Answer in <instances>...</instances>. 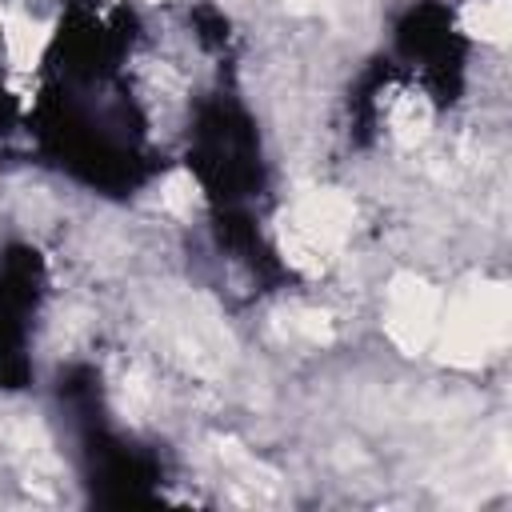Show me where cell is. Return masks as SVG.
<instances>
[{"mask_svg": "<svg viewBox=\"0 0 512 512\" xmlns=\"http://www.w3.org/2000/svg\"><path fill=\"white\" fill-rule=\"evenodd\" d=\"M508 328H512L508 288L484 280V284L464 288L448 308H440V324H436L432 344L440 348L444 360L472 368V364L500 356V348L508 344Z\"/></svg>", "mask_w": 512, "mask_h": 512, "instance_id": "6da1fadb", "label": "cell"}, {"mask_svg": "<svg viewBox=\"0 0 512 512\" xmlns=\"http://www.w3.org/2000/svg\"><path fill=\"white\" fill-rule=\"evenodd\" d=\"M352 220H356V204L344 192H332V188L304 192L284 212V224H280L284 256L304 272L324 268L344 248V240L352 232Z\"/></svg>", "mask_w": 512, "mask_h": 512, "instance_id": "7a4b0ae2", "label": "cell"}, {"mask_svg": "<svg viewBox=\"0 0 512 512\" xmlns=\"http://www.w3.org/2000/svg\"><path fill=\"white\" fill-rule=\"evenodd\" d=\"M192 204H196V180L188 172H172L160 184V208L164 212H176V216H188Z\"/></svg>", "mask_w": 512, "mask_h": 512, "instance_id": "8992f818", "label": "cell"}, {"mask_svg": "<svg viewBox=\"0 0 512 512\" xmlns=\"http://www.w3.org/2000/svg\"><path fill=\"white\" fill-rule=\"evenodd\" d=\"M508 24H512V8L508 0H468L460 8V28L476 40H488V44H500L508 36Z\"/></svg>", "mask_w": 512, "mask_h": 512, "instance_id": "277c9868", "label": "cell"}, {"mask_svg": "<svg viewBox=\"0 0 512 512\" xmlns=\"http://www.w3.org/2000/svg\"><path fill=\"white\" fill-rule=\"evenodd\" d=\"M440 308H444L440 292L428 280H420L412 272L396 276L392 288H388V308H384V328H388L392 344L400 352H412V356L424 352L436 340Z\"/></svg>", "mask_w": 512, "mask_h": 512, "instance_id": "3957f363", "label": "cell"}, {"mask_svg": "<svg viewBox=\"0 0 512 512\" xmlns=\"http://www.w3.org/2000/svg\"><path fill=\"white\" fill-rule=\"evenodd\" d=\"M388 128H392L396 144H404V148L420 144V140L428 136V128H432V108H428V100L416 96V92L396 96V104H392V112H388Z\"/></svg>", "mask_w": 512, "mask_h": 512, "instance_id": "5b68a950", "label": "cell"}]
</instances>
